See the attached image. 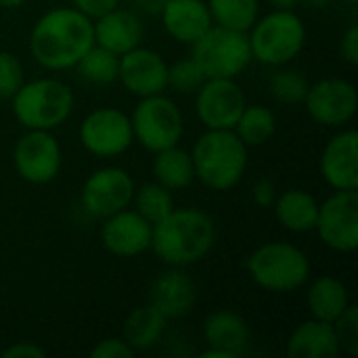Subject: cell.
<instances>
[{
    "instance_id": "6da1fadb",
    "label": "cell",
    "mask_w": 358,
    "mask_h": 358,
    "mask_svg": "<svg viewBox=\"0 0 358 358\" xmlns=\"http://www.w3.org/2000/svg\"><path fill=\"white\" fill-rule=\"evenodd\" d=\"M29 44L40 65L67 69L94 46V25L78 8H57L36 23Z\"/></svg>"
},
{
    "instance_id": "7a4b0ae2",
    "label": "cell",
    "mask_w": 358,
    "mask_h": 358,
    "mask_svg": "<svg viewBox=\"0 0 358 358\" xmlns=\"http://www.w3.org/2000/svg\"><path fill=\"white\" fill-rule=\"evenodd\" d=\"M216 233L212 220L199 210H172L153 224L151 245L168 264H193L214 245Z\"/></svg>"
},
{
    "instance_id": "3957f363",
    "label": "cell",
    "mask_w": 358,
    "mask_h": 358,
    "mask_svg": "<svg viewBox=\"0 0 358 358\" xmlns=\"http://www.w3.org/2000/svg\"><path fill=\"white\" fill-rule=\"evenodd\" d=\"M195 176L216 191H227L239 182L245 172V143L231 130H210L193 149Z\"/></svg>"
},
{
    "instance_id": "277c9868",
    "label": "cell",
    "mask_w": 358,
    "mask_h": 358,
    "mask_svg": "<svg viewBox=\"0 0 358 358\" xmlns=\"http://www.w3.org/2000/svg\"><path fill=\"white\" fill-rule=\"evenodd\" d=\"M71 107V90L57 80H36L23 84L13 96V111L29 130H50L63 124Z\"/></svg>"
},
{
    "instance_id": "5b68a950",
    "label": "cell",
    "mask_w": 358,
    "mask_h": 358,
    "mask_svg": "<svg viewBox=\"0 0 358 358\" xmlns=\"http://www.w3.org/2000/svg\"><path fill=\"white\" fill-rule=\"evenodd\" d=\"M193 59L201 67L206 80H233L248 67L252 59L250 38L245 31L229 29L222 25L210 27L199 40L193 42Z\"/></svg>"
},
{
    "instance_id": "8992f818",
    "label": "cell",
    "mask_w": 358,
    "mask_h": 358,
    "mask_svg": "<svg viewBox=\"0 0 358 358\" xmlns=\"http://www.w3.org/2000/svg\"><path fill=\"white\" fill-rule=\"evenodd\" d=\"M252 279L271 292H292L306 283L310 264L308 258L289 243H268L248 260Z\"/></svg>"
},
{
    "instance_id": "52a82bcc",
    "label": "cell",
    "mask_w": 358,
    "mask_h": 358,
    "mask_svg": "<svg viewBox=\"0 0 358 358\" xmlns=\"http://www.w3.org/2000/svg\"><path fill=\"white\" fill-rule=\"evenodd\" d=\"M304 25L292 10H277L264 17L250 36L252 57L266 65L292 61L304 46Z\"/></svg>"
},
{
    "instance_id": "ba28073f",
    "label": "cell",
    "mask_w": 358,
    "mask_h": 358,
    "mask_svg": "<svg viewBox=\"0 0 358 358\" xmlns=\"http://www.w3.org/2000/svg\"><path fill=\"white\" fill-rule=\"evenodd\" d=\"M132 132L149 151L174 147L182 134V115L178 107L159 94L145 96L132 117Z\"/></svg>"
},
{
    "instance_id": "9c48e42d",
    "label": "cell",
    "mask_w": 358,
    "mask_h": 358,
    "mask_svg": "<svg viewBox=\"0 0 358 358\" xmlns=\"http://www.w3.org/2000/svg\"><path fill=\"white\" fill-rule=\"evenodd\" d=\"M321 239L338 250L352 252L358 248V193L357 191H338L329 197L317 216V227Z\"/></svg>"
},
{
    "instance_id": "30bf717a",
    "label": "cell",
    "mask_w": 358,
    "mask_h": 358,
    "mask_svg": "<svg viewBox=\"0 0 358 358\" xmlns=\"http://www.w3.org/2000/svg\"><path fill=\"white\" fill-rule=\"evenodd\" d=\"M245 109L239 86L227 78H214L201 84L197 94V115L210 130H231Z\"/></svg>"
},
{
    "instance_id": "8fae6325",
    "label": "cell",
    "mask_w": 358,
    "mask_h": 358,
    "mask_svg": "<svg viewBox=\"0 0 358 358\" xmlns=\"http://www.w3.org/2000/svg\"><path fill=\"white\" fill-rule=\"evenodd\" d=\"M82 145L101 157L124 153L132 143V124L117 109H99L90 113L80 130Z\"/></svg>"
},
{
    "instance_id": "7c38bea8",
    "label": "cell",
    "mask_w": 358,
    "mask_h": 358,
    "mask_svg": "<svg viewBox=\"0 0 358 358\" xmlns=\"http://www.w3.org/2000/svg\"><path fill=\"white\" fill-rule=\"evenodd\" d=\"M15 166L29 182H48L61 168V149L46 130H31L15 147Z\"/></svg>"
},
{
    "instance_id": "4fadbf2b",
    "label": "cell",
    "mask_w": 358,
    "mask_h": 358,
    "mask_svg": "<svg viewBox=\"0 0 358 358\" xmlns=\"http://www.w3.org/2000/svg\"><path fill=\"white\" fill-rule=\"evenodd\" d=\"M134 193L132 178L117 168L99 170L92 174L82 191V203L84 208L101 218H109L117 212H122Z\"/></svg>"
},
{
    "instance_id": "5bb4252c",
    "label": "cell",
    "mask_w": 358,
    "mask_h": 358,
    "mask_svg": "<svg viewBox=\"0 0 358 358\" xmlns=\"http://www.w3.org/2000/svg\"><path fill=\"white\" fill-rule=\"evenodd\" d=\"M306 105L310 115L327 126L346 124L357 113L358 96L355 86L344 80H323L308 88Z\"/></svg>"
},
{
    "instance_id": "9a60e30c",
    "label": "cell",
    "mask_w": 358,
    "mask_h": 358,
    "mask_svg": "<svg viewBox=\"0 0 358 358\" xmlns=\"http://www.w3.org/2000/svg\"><path fill=\"white\" fill-rule=\"evenodd\" d=\"M124 86L138 96L159 94L168 86V67L164 59L145 48H132L120 59V73Z\"/></svg>"
},
{
    "instance_id": "2e32d148",
    "label": "cell",
    "mask_w": 358,
    "mask_h": 358,
    "mask_svg": "<svg viewBox=\"0 0 358 358\" xmlns=\"http://www.w3.org/2000/svg\"><path fill=\"white\" fill-rule=\"evenodd\" d=\"M321 172L338 191L358 189V134L355 130L336 136L323 151Z\"/></svg>"
},
{
    "instance_id": "e0dca14e",
    "label": "cell",
    "mask_w": 358,
    "mask_h": 358,
    "mask_svg": "<svg viewBox=\"0 0 358 358\" xmlns=\"http://www.w3.org/2000/svg\"><path fill=\"white\" fill-rule=\"evenodd\" d=\"M153 227L138 212H117L103 227V243L115 256H136L151 245Z\"/></svg>"
},
{
    "instance_id": "ac0fdd59",
    "label": "cell",
    "mask_w": 358,
    "mask_h": 358,
    "mask_svg": "<svg viewBox=\"0 0 358 358\" xmlns=\"http://www.w3.org/2000/svg\"><path fill=\"white\" fill-rule=\"evenodd\" d=\"M162 17L166 29L187 44H193L212 27L210 8L201 0H168Z\"/></svg>"
},
{
    "instance_id": "d6986e66",
    "label": "cell",
    "mask_w": 358,
    "mask_h": 358,
    "mask_svg": "<svg viewBox=\"0 0 358 358\" xmlns=\"http://www.w3.org/2000/svg\"><path fill=\"white\" fill-rule=\"evenodd\" d=\"M143 38V25L136 15L128 10H109L103 17H99V23L94 25V42L99 46L124 55L138 46Z\"/></svg>"
},
{
    "instance_id": "ffe728a7",
    "label": "cell",
    "mask_w": 358,
    "mask_h": 358,
    "mask_svg": "<svg viewBox=\"0 0 358 358\" xmlns=\"http://www.w3.org/2000/svg\"><path fill=\"white\" fill-rule=\"evenodd\" d=\"M195 304V285L185 273L162 275L151 289V306H155L166 319L187 315Z\"/></svg>"
},
{
    "instance_id": "44dd1931",
    "label": "cell",
    "mask_w": 358,
    "mask_h": 358,
    "mask_svg": "<svg viewBox=\"0 0 358 358\" xmlns=\"http://www.w3.org/2000/svg\"><path fill=\"white\" fill-rule=\"evenodd\" d=\"M340 350L334 325L325 321H308L300 325L287 346V355L292 358H336Z\"/></svg>"
},
{
    "instance_id": "7402d4cb",
    "label": "cell",
    "mask_w": 358,
    "mask_h": 358,
    "mask_svg": "<svg viewBox=\"0 0 358 358\" xmlns=\"http://www.w3.org/2000/svg\"><path fill=\"white\" fill-rule=\"evenodd\" d=\"M203 331H206V340L210 348L227 350L233 357H241L250 340V329L245 321L239 315L224 313V310L210 315Z\"/></svg>"
},
{
    "instance_id": "603a6c76",
    "label": "cell",
    "mask_w": 358,
    "mask_h": 358,
    "mask_svg": "<svg viewBox=\"0 0 358 358\" xmlns=\"http://www.w3.org/2000/svg\"><path fill=\"white\" fill-rule=\"evenodd\" d=\"M275 212L277 218L281 220V224L289 231L296 233H304L317 227V216H319V206L315 201V197H310L304 191H287L283 193L277 203H275Z\"/></svg>"
},
{
    "instance_id": "cb8c5ba5",
    "label": "cell",
    "mask_w": 358,
    "mask_h": 358,
    "mask_svg": "<svg viewBox=\"0 0 358 358\" xmlns=\"http://www.w3.org/2000/svg\"><path fill=\"white\" fill-rule=\"evenodd\" d=\"M166 329V317L155 306L136 308L124 325V342L132 350L151 348Z\"/></svg>"
},
{
    "instance_id": "d4e9b609",
    "label": "cell",
    "mask_w": 358,
    "mask_h": 358,
    "mask_svg": "<svg viewBox=\"0 0 358 358\" xmlns=\"http://www.w3.org/2000/svg\"><path fill=\"white\" fill-rule=\"evenodd\" d=\"M308 306L317 321L334 323L346 308H348V294L346 287L334 279V277H323L315 281V285L308 292Z\"/></svg>"
},
{
    "instance_id": "484cf974",
    "label": "cell",
    "mask_w": 358,
    "mask_h": 358,
    "mask_svg": "<svg viewBox=\"0 0 358 358\" xmlns=\"http://www.w3.org/2000/svg\"><path fill=\"white\" fill-rule=\"evenodd\" d=\"M153 174L157 182L166 189H185L195 176L193 159L187 151L176 149V145L168 147L164 151H157Z\"/></svg>"
},
{
    "instance_id": "4316f807",
    "label": "cell",
    "mask_w": 358,
    "mask_h": 358,
    "mask_svg": "<svg viewBox=\"0 0 358 358\" xmlns=\"http://www.w3.org/2000/svg\"><path fill=\"white\" fill-rule=\"evenodd\" d=\"M210 15L222 27L248 31L258 17V0H210Z\"/></svg>"
},
{
    "instance_id": "83f0119b",
    "label": "cell",
    "mask_w": 358,
    "mask_h": 358,
    "mask_svg": "<svg viewBox=\"0 0 358 358\" xmlns=\"http://www.w3.org/2000/svg\"><path fill=\"white\" fill-rule=\"evenodd\" d=\"M275 113L268 107H245L239 122L235 124L237 128V136L245 143V145H262L266 143L273 132H275Z\"/></svg>"
},
{
    "instance_id": "f1b7e54d",
    "label": "cell",
    "mask_w": 358,
    "mask_h": 358,
    "mask_svg": "<svg viewBox=\"0 0 358 358\" xmlns=\"http://www.w3.org/2000/svg\"><path fill=\"white\" fill-rule=\"evenodd\" d=\"M80 73L84 80L94 84H109L120 73V57L103 46L90 48L80 61H78Z\"/></svg>"
},
{
    "instance_id": "f546056e",
    "label": "cell",
    "mask_w": 358,
    "mask_h": 358,
    "mask_svg": "<svg viewBox=\"0 0 358 358\" xmlns=\"http://www.w3.org/2000/svg\"><path fill=\"white\" fill-rule=\"evenodd\" d=\"M136 208H138V214L151 227L157 224L174 210L170 189H166L162 185H145L136 195Z\"/></svg>"
},
{
    "instance_id": "4dcf8cb0",
    "label": "cell",
    "mask_w": 358,
    "mask_h": 358,
    "mask_svg": "<svg viewBox=\"0 0 358 358\" xmlns=\"http://www.w3.org/2000/svg\"><path fill=\"white\" fill-rule=\"evenodd\" d=\"M308 80L298 71H279L271 80L273 96H277L283 103H300L308 94Z\"/></svg>"
},
{
    "instance_id": "1f68e13d",
    "label": "cell",
    "mask_w": 358,
    "mask_h": 358,
    "mask_svg": "<svg viewBox=\"0 0 358 358\" xmlns=\"http://www.w3.org/2000/svg\"><path fill=\"white\" fill-rule=\"evenodd\" d=\"M203 82H206V76H203L201 67L195 63L193 57L182 59V61L174 63L172 67H168V84L178 92L199 90Z\"/></svg>"
},
{
    "instance_id": "d6a6232c",
    "label": "cell",
    "mask_w": 358,
    "mask_h": 358,
    "mask_svg": "<svg viewBox=\"0 0 358 358\" xmlns=\"http://www.w3.org/2000/svg\"><path fill=\"white\" fill-rule=\"evenodd\" d=\"M338 336L340 348H344L350 357H358V306H350L331 323Z\"/></svg>"
},
{
    "instance_id": "836d02e7",
    "label": "cell",
    "mask_w": 358,
    "mask_h": 358,
    "mask_svg": "<svg viewBox=\"0 0 358 358\" xmlns=\"http://www.w3.org/2000/svg\"><path fill=\"white\" fill-rule=\"evenodd\" d=\"M23 86V67L10 52H0V99H13Z\"/></svg>"
},
{
    "instance_id": "e575fe53",
    "label": "cell",
    "mask_w": 358,
    "mask_h": 358,
    "mask_svg": "<svg viewBox=\"0 0 358 358\" xmlns=\"http://www.w3.org/2000/svg\"><path fill=\"white\" fill-rule=\"evenodd\" d=\"M92 357L94 358H132L134 357V350L122 342V340H105L101 342L94 350H92Z\"/></svg>"
},
{
    "instance_id": "d590c367",
    "label": "cell",
    "mask_w": 358,
    "mask_h": 358,
    "mask_svg": "<svg viewBox=\"0 0 358 358\" xmlns=\"http://www.w3.org/2000/svg\"><path fill=\"white\" fill-rule=\"evenodd\" d=\"M73 2L80 13H84L86 17H96V19L117 6V0H73Z\"/></svg>"
},
{
    "instance_id": "8d00e7d4",
    "label": "cell",
    "mask_w": 358,
    "mask_h": 358,
    "mask_svg": "<svg viewBox=\"0 0 358 358\" xmlns=\"http://www.w3.org/2000/svg\"><path fill=\"white\" fill-rule=\"evenodd\" d=\"M4 358H42L46 357V352L40 348V346H36V344H31V342H25V344H15V346H10L8 350H4Z\"/></svg>"
},
{
    "instance_id": "74e56055",
    "label": "cell",
    "mask_w": 358,
    "mask_h": 358,
    "mask_svg": "<svg viewBox=\"0 0 358 358\" xmlns=\"http://www.w3.org/2000/svg\"><path fill=\"white\" fill-rule=\"evenodd\" d=\"M342 55L350 65H358V27H350L342 40Z\"/></svg>"
},
{
    "instance_id": "f35d334b",
    "label": "cell",
    "mask_w": 358,
    "mask_h": 358,
    "mask_svg": "<svg viewBox=\"0 0 358 358\" xmlns=\"http://www.w3.org/2000/svg\"><path fill=\"white\" fill-rule=\"evenodd\" d=\"M254 199L262 208H271L275 203V185L268 178H262L260 182H256V187H254Z\"/></svg>"
},
{
    "instance_id": "ab89813d",
    "label": "cell",
    "mask_w": 358,
    "mask_h": 358,
    "mask_svg": "<svg viewBox=\"0 0 358 358\" xmlns=\"http://www.w3.org/2000/svg\"><path fill=\"white\" fill-rule=\"evenodd\" d=\"M134 2L147 13H162L168 0H134Z\"/></svg>"
},
{
    "instance_id": "60d3db41",
    "label": "cell",
    "mask_w": 358,
    "mask_h": 358,
    "mask_svg": "<svg viewBox=\"0 0 358 358\" xmlns=\"http://www.w3.org/2000/svg\"><path fill=\"white\" fill-rule=\"evenodd\" d=\"M201 358H237L233 357L231 352H227V350H218V348H210V350H206Z\"/></svg>"
},
{
    "instance_id": "b9f144b4",
    "label": "cell",
    "mask_w": 358,
    "mask_h": 358,
    "mask_svg": "<svg viewBox=\"0 0 358 358\" xmlns=\"http://www.w3.org/2000/svg\"><path fill=\"white\" fill-rule=\"evenodd\" d=\"M271 2H273L279 10H292L300 0H271Z\"/></svg>"
},
{
    "instance_id": "7bdbcfd3",
    "label": "cell",
    "mask_w": 358,
    "mask_h": 358,
    "mask_svg": "<svg viewBox=\"0 0 358 358\" xmlns=\"http://www.w3.org/2000/svg\"><path fill=\"white\" fill-rule=\"evenodd\" d=\"M23 0H0V6H6V8H15V6H19Z\"/></svg>"
},
{
    "instance_id": "ee69618b",
    "label": "cell",
    "mask_w": 358,
    "mask_h": 358,
    "mask_svg": "<svg viewBox=\"0 0 358 358\" xmlns=\"http://www.w3.org/2000/svg\"><path fill=\"white\" fill-rule=\"evenodd\" d=\"M304 2L310 4V6H315V8H321V6L329 4V0H304Z\"/></svg>"
},
{
    "instance_id": "f6af8a7d",
    "label": "cell",
    "mask_w": 358,
    "mask_h": 358,
    "mask_svg": "<svg viewBox=\"0 0 358 358\" xmlns=\"http://www.w3.org/2000/svg\"><path fill=\"white\" fill-rule=\"evenodd\" d=\"M346 2H352V4H355V2H357V0H346Z\"/></svg>"
}]
</instances>
